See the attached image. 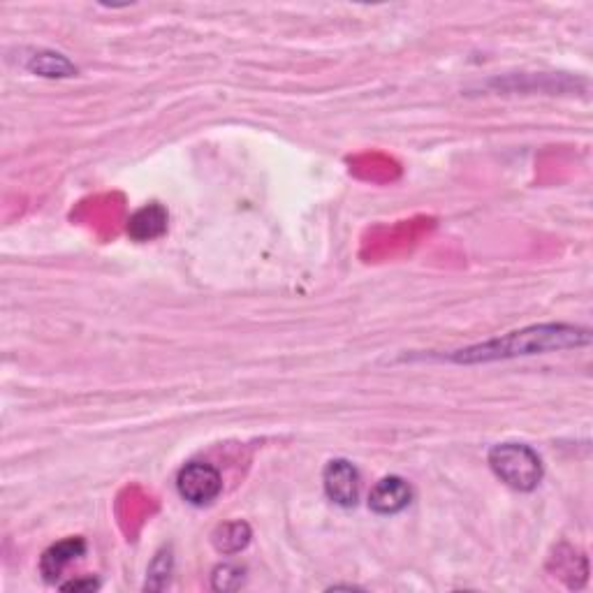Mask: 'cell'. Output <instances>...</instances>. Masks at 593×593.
I'll use <instances>...</instances> for the list:
<instances>
[{"label":"cell","mask_w":593,"mask_h":593,"mask_svg":"<svg viewBox=\"0 0 593 593\" xmlns=\"http://www.w3.org/2000/svg\"><path fill=\"white\" fill-rule=\"evenodd\" d=\"M591 343V332L587 327L577 325H533L519 332L505 334L501 339L478 343V346L457 350L450 355L452 362L457 364H485L512 360V357L526 355H543L556 353V350L584 348Z\"/></svg>","instance_id":"6da1fadb"},{"label":"cell","mask_w":593,"mask_h":593,"mask_svg":"<svg viewBox=\"0 0 593 593\" xmlns=\"http://www.w3.org/2000/svg\"><path fill=\"white\" fill-rule=\"evenodd\" d=\"M489 468L515 492H533L543 480V461L531 445L499 443L489 450Z\"/></svg>","instance_id":"7a4b0ae2"},{"label":"cell","mask_w":593,"mask_h":593,"mask_svg":"<svg viewBox=\"0 0 593 593\" xmlns=\"http://www.w3.org/2000/svg\"><path fill=\"white\" fill-rule=\"evenodd\" d=\"M179 496L190 505H209L218 499L223 489L221 473L211 464L204 461H193V464L183 466L177 478Z\"/></svg>","instance_id":"3957f363"},{"label":"cell","mask_w":593,"mask_h":593,"mask_svg":"<svg viewBox=\"0 0 593 593\" xmlns=\"http://www.w3.org/2000/svg\"><path fill=\"white\" fill-rule=\"evenodd\" d=\"M322 487L329 501L353 508L360 499V473L348 459H332L322 471Z\"/></svg>","instance_id":"277c9868"},{"label":"cell","mask_w":593,"mask_h":593,"mask_svg":"<svg viewBox=\"0 0 593 593\" xmlns=\"http://www.w3.org/2000/svg\"><path fill=\"white\" fill-rule=\"evenodd\" d=\"M413 501V489L404 478L399 475H390L376 482V487L369 494V508L376 515H399L401 510H406Z\"/></svg>","instance_id":"5b68a950"},{"label":"cell","mask_w":593,"mask_h":593,"mask_svg":"<svg viewBox=\"0 0 593 593\" xmlns=\"http://www.w3.org/2000/svg\"><path fill=\"white\" fill-rule=\"evenodd\" d=\"M86 554V540L84 538H65L61 543L51 545L40 559V573L47 582L56 584L58 577L63 575V570L82 559Z\"/></svg>","instance_id":"8992f818"},{"label":"cell","mask_w":593,"mask_h":593,"mask_svg":"<svg viewBox=\"0 0 593 593\" xmlns=\"http://www.w3.org/2000/svg\"><path fill=\"white\" fill-rule=\"evenodd\" d=\"M167 221H170V216H167V209L163 204H146V207L137 209L133 216H130L128 221V234L130 239L135 241H153L158 237H163L167 232Z\"/></svg>","instance_id":"52a82bcc"},{"label":"cell","mask_w":593,"mask_h":593,"mask_svg":"<svg viewBox=\"0 0 593 593\" xmlns=\"http://www.w3.org/2000/svg\"><path fill=\"white\" fill-rule=\"evenodd\" d=\"M253 531L246 522H228L221 524L218 529L211 533V543H214L216 552H221L225 556L230 554H239L241 549H246L248 543H251Z\"/></svg>","instance_id":"ba28073f"},{"label":"cell","mask_w":593,"mask_h":593,"mask_svg":"<svg viewBox=\"0 0 593 593\" xmlns=\"http://www.w3.org/2000/svg\"><path fill=\"white\" fill-rule=\"evenodd\" d=\"M26 68L31 70L33 75L49 79L77 75L75 65H72L63 54H54V51H38V54H33L31 61L26 63Z\"/></svg>","instance_id":"9c48e42d"},{"label":"cell","mask_w":593,"mask_h":593,"mask_svg":"<svg viewBox=\"0 0 593 593\" xmlns=\"http://www.w3.org/2000/svg\"><path fill=\"white\" fill-rule=\"evenodd\" d=\"M170 575H172V549H163V552H158V556L149 566V575H146L144 589L163 591L167 587V582H170Z\"/></svg>","instance_id":"30bf717a"},{"label":"cell","mask_w":593,"mask_h":593,"mask_svg":"<svg viewBox=\"0 0 593 593\" xmlns=\"http://www.w3.org/2000/svg\"><path fill=\"white\" fill-rule=\"evenodd\" d=\"M244 575L246 570L237 566V563H223V566H218L214 570V575H211V584H214L216 591H234L244 584Z\"/></svg>","instance_id":"8fae6325"},{"label":"cell","mask_w":593,"mask_h":593,"mask_svg":"<svg viewBox=\"0 0 593 593\" xmlns=\"http://www.w3.org/2000/svg\"><path fill=\"white\" fill-rule=\"evenodd\" d=\"M98 587H100L98 580H93V577H84V580H72L61 584V591H95Z\"/></svg>","instance_id":"7c38bea8"}]
</instances>
